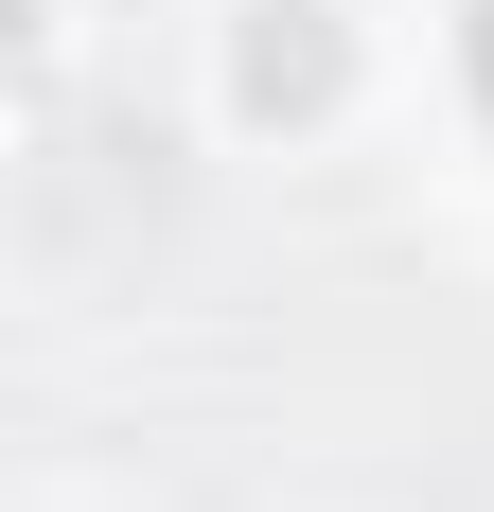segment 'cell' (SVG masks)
Returning <instances> with one entry per match:
<instances>
[{
	"label": "cell",
	"instance_id": "6da1fadb",
	"mask_svg": "<svg viewBox=\"0 0 494 512\" xmlns=\"http://www.w3.org/2000/svg\"><path fill=\"white\" fill-rule=\"evenodd\" d=\"M230 89L265 106V124L336 106V18H318V0H265V18H247V53H230Z\"/></svg>",
	"mask_w": 494,
	"mask_h": 512
},
{
	"label": "cell",
	"instance_id": "7a4b0ae2",
	"mask_svg": "<svg viewBox=\"0 0 494 512\" xmlns=\"http://www.w3.org/2000/svg\"><path fill=\"white\" fill-rule=\"evenodd\" d=\"M477 106H494V0H477Z\"/></svg>",
	"mask_w": 494,
	"mask_h": 512
}]
</instances>
